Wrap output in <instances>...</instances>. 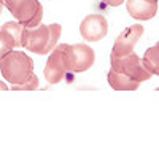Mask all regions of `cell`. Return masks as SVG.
<instances>
[{
  "instance_id": "6da1fadb",
  "label": "cell",
  "mask_w": 159,
  "mask_h": 159,
  "mask_svg": "<svg viewBox=\"0 0 159 159\" xmlns=\"http://www.w3.org/2000/svg\"><path fill=\"white\" fill-rule=\"evenodd\" d=\"M62 34L61 24H43L40 22L35 27H24L21 37V46L35 54H48L57 45Z\"/></svg>"
},
{
  "instance_id": "7a4b0ae2",
  "label": "cell",
  "mask_w": 159,
  "mask_h": 159,
  "mask_svg": "<svg viewBox=\"0 0 159 159\" xmlns=\"http://www.w3.org/2000/svg\"><path fill=\"white\" fill-rule=\"evenodd\" d=\"M0 72L10 84H21L34 75V61L22 51H10L0 61Z\"/></svg>"
},
{
  "instance_id": "3957f363",
  "label": "cell",
  "mask_w": 159,
  "mask_h": 159,
  "mask_svg": "<svg viewBox=\"0 0 159 159\" xmlns=\"http://www.w3.org/2000/svg\"><path fill=\"white\" fill-rule=\"evenodd\" d=\"M3 5L24 27H35L42 22L43 7L38 0H3Z\"/></svg>"
},
{
  "instance_id": "277c9868",
  "label": "cell",
  "mask_w": 159,
  "mask_h": 159,
  "mask_svg": "<svg viewBox=\"0 0 159 159\" xmlns=\"http://www.w3.org/2000/svg\"><path fill=\"white\" fill-rule=\"evenodd\" d=\"M61 45L65 54V61H67L69 72L80 73L92 67V64L96 61V52L89 45L86 43H75V45L61 43Z\"/></svg>"
},
{
  "instance_id": "5b68a950",
  "label": "cell",
  "mask_w": 159,
  "mask_h": 159,
  "mask_svg": "<svg viewBox=\"0 0 159 159\" xmlns=\"http://www.w3.org/2000/svg\"><path fill=\"white\" fill-rule=\"evenodd\" d=\"M110 64H111V70L119 72L132 80L137 81H147L153 75L142 65L140 57L135 54L134 51L129 54H123V56H116V54H110Z\"/></svg>"
},
{
  "instance_id": "8992f818",
  "label": "cell",
  "mask_w": 159,
  "mask_h": 159,
  "mask_svg": "<svg viewBox=\"0 0 159 159\" xmlns=\"http://www.w3.org/2000/svg\"><path fill=\"white\" fill-rule=\"evenodd\" d=\"M67 61H65V54H64V49L62 45H56L54 49L49 52L46 65H45V80L49 84H57L61 83L65 73H67Z\"/></svg>"
},
{
  "instance_id": "52a82bcc",
  "label": "cell",
  "mask_w": 159,
  "mask_h": 159,
  "mask_svg": "<svg viewBox=\"0 0 159 159\" xmlns=\"http://www.w3.org/2000/svg\"><path fill=\"white\" fill-rule=\"evenodd\" d=\"M80 34L86 40V42H99L103 40L108 34V22L105 16L99 13H92L88 15L81 24H80Z\"/></svg>"
},
{
  "instance_id": "ba28073f",
  "label": "cell",
  "mask_w": 159,
  "mask_h": 159,
  "mask_svg": "<svg viewBox=\"0 0 159 159\" xmlns=\"http://www.w3.org/2000/svg\"><path fill=\"white\" fill-rule=\"evenodd\" d=\"M143 25L142 24H134L129 25L127 29H124L121 34H119L113 43V51L111 54L116 56H123V54H129V52L134 51L137 42L140 40V37L143 35Z\"/></svg>"
},
{
  "instance_id": "9c48e42d",
  "label": "cell",
  "mask_w": 159,
  "mask_h": 159,
  "mask_svg": "<svg viewBox=\"0 0 159 159\" xmlns=\"http://www.w3.org/2000/svg\"><path fill=\"white\" fill-rule=\"evenodd\" d=\"M127 13L137 21H148L156 16L157 2L154 0H126Z\"/></svg>"
},
{
  "instance_id": "30bf717a",
  "label": "cell",
  "mask_w": 159,
  "mask_h": 159,
  "mask_svg": "<svg viewBox=\"0 0 159 159\" xmlns=\"http://www.w3.org/2000/svg\"><path fill=\"white\" fill-rule=\"evenodd\" d=\"M107 80H108V84L115 91H137L139 86H140V81L132 80V78L119 73V72H115L111 69L107 73Z\"/></svg>"
},
{
  "instance_id": "8fae6325",
  "label": "cell",
  "mask_w": 159,
  "mask_h": 159,
  "mask_svg": "<svg viewBox=\"0 0 159 159\" xmlns=\"http://www.w3.org/2000/svg\"><path fill=\"white\" fill-rule=\"evenodd\" d=\"M142 61V65L147 69L151 75H157L159 73V45H154L151 46L147 52Z\"/></svg>"
},
{
  "instance_id": "7c38bea8",
  "label": "cell",
  "mask_w": 159,
  "mask_h": 159,
  "mask_svg": "<svg viewBox=\"0 0 159 159\" xmlns=\"http://www.w3.org/2000/svg\"><path fill=\"white\" fill-rule=\"evenodd\" d=\"M0 29L5 30V32H8V34L13 37L16 48H18V46H21V37H22V29H24V25H22L21 22H13V21H8V22L2 24V27H0Z\"/></svg>"
},
{
  "instance_id": "4fadbf2b",
  "label": "cell",
  "mask_w": 159,
  "mask_h": 159,
  "mask_svg": "<svg viewBox=\"0 0 159 159\" xmlns=\"http://www.w3.org/2000/svg\"><path fill=\"white\" fill-rule=\"evenodd\" d=\"M13 48H16L13 37L8 32L0 29V61H2V57H5L10 51H13Z\"/></svg>"
},
{
  "instance_id": "5bb4252c",
  "label": "cell",
  "mask_w": 159,
  "mask_h": 159,
  "mask_svg": "<svg viewBox=\"0 0 159 159\" xmlns=\"http://www.w3.org/2000/svg\"><path fill=\"white\" fill-rule=\"evenodd\" d=\"M38 84H40L38 76L37 75H32L27 81H24L21 84H13L11 89L13 91H35V89H38Z\"/></svg>"
},
{
  "instance_id": "9a60e30c",
  "label": "cell",
  "mask_w": 159,
  "mask_h": 159,
  "mask_svg": "<svg viewBox=\"0 0 159 159\" xmlns=\"http://www.w3.org/2000/svg\"><path fill=\"white\" fill-rule=\"evenodd\" d=\"M102 2L110 5V7H119V5L124 3V0H102Z\"/></svg>"
},
{
  "instance_id": "2e32d148",
  "label": "cell",
  "mask_w": 159,
  "mask_h": 159,
  "mask_svg": "<svg viewBox=\"0 0 159 159\" xmlns=\"http://www.w3.org/2000/svg\"><path fill=\"white\" fill-rule=\"evenodd\" d=\"M7 89H8V86L3 81H0V91H7Z\"/></svg>"
},
{
  "instance_id": "e0dca14e",
  "label": "cell",
  "mask_w": 159,
  "mask_h": 159,
  "mask_svg": "<svg viewBox=\"0 0 159 159\" xmlns=\"http://www.w3.org/2000/svg\"><path fill=\"white\" fill-rule=\"evenodd\" d=\"M3 7H5L3 5V0H0V15H2V11H3Z\"/></svg>"
},
{
  "instance_id": "ac0fdd59",
  "label": "cell",
  "mask_w": 159,
  "mask_h": 159,
  "mask_svg": "<svg viewBox=\"0 0 159 159\" xmlns=\"http://www.w3.org/2000/svg\"><path fill=\"white\" fill-rule=\"evenodd\" d=\"M154 2H157V0H154Z\"/></svg>"
}]
</instances>
